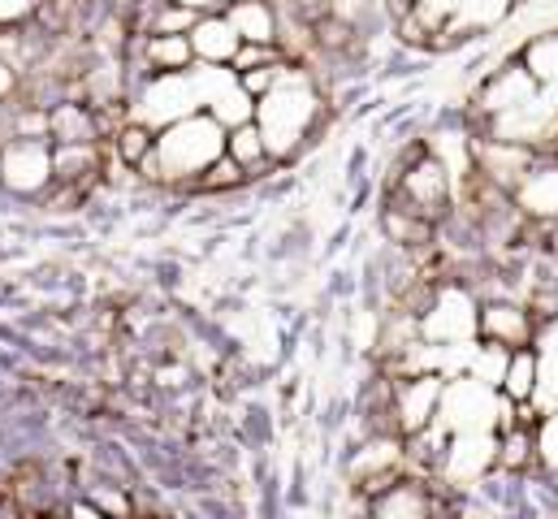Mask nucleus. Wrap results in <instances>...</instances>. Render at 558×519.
I'll list each match as a JSON object with an SVG mask.
<instances>
[{"label": "nucleus", "mask_w": 558, "mask_h": 519, "mask_svg": "<svg viewBox=\"0 0 558 519\" xmlns=\"http://www.w3.org/2000/svg\"><path fill=\"white\" fill-rule=\"evenodd\" d=\"M195 65V52H191V39L186 35H147L143 39V74H182Z\"/></svg>", "instance_id": "10"}, {"label": "nucleus", "mask_w": 558, "mask_h": 519, "mask_svg": "<svg viewBox=\"0 0 558 519\" xmlns=\"http://www.w3.org/2000/svg\"><path fill=\"white\" fill-rule=\"evenodd\" d=\"M195 22H199V13H191V9H186V4H178V0H173V4L165 0L147 35H191V26H195Z\"/></svg>", "instance_id": "19"}, {"label": "nucleus", "mask_w": 558, "mask_h": 519, "mask_svg": "<svg viewBox=\"0 0 558 519\" xmlns=\"http://www.w3.org/2000/svg\"><path fill=\"white\" fill-rule=\"evenodd\" d=\"M520 65L529 70V79H533L542 92H555V87H558V31H550V35H537V39L524 48Z\"/></svg>", "instance_id": "17"}, {"label": "nucleus", "mask_w": 558, "mask_h": 519, "mask_svg": "<svg viewBox=\"0 0 558 519\" xmlns=\"http://www.w3.org/2000/svg\"><path fill=\"white\" fill-rule=\"evenodd\" d=\"M151 147H156V134L140 122H126V126L118 130V152H122V160L131 165V169H140L143 160L151 156Z\"/></svg>", "instance_id": "18"}, {"label": "nucleus", "mask_w": 558, "mask_h": 519, "mask_svg": "<svg viewBox=\"0 0 558 519\" xmlns=\"http://www.w3.org/2000/svg\"><path fill=\"white\" fill-rule=\"evenodd\" d=\"M178 4H186V9L199 13V17H217V13L230 9V0H178Z\"/></svg>", "instance_id": "25"}, {"label": "nucleus", "mask_w": 558, "mask_h": 519, "mask_svg": "<svg viewBox=\"0 0 558 519\" xmlns=\"http://www.w3.org/2000/svg\"><path fill=\"white\" fill-rule=\"evenodd\" d=\"M533 351H537V394H533V407H546L542 415L558 411V321L550 325H537V338H533Z\"/></svg>", "instance_id": "11"}, {"label": "nucleus", "mask_w": 558, "mask_h": 519, "mask_svg": "<svg viewBox=\"0 0 558 519\" xmlns=\"http://www.w3.org/2000/svg\"><path fill=\"white\" fill-rule=\"evenodd\" d=\"M26 13H35V0H0V26H13Z\"/></svg>", "instance_id": "24"}, {"label": "nucleus", "mask_w": 558, "mask_h": 519, "mask_svg": "<svg viewBox=\"0 0 558 519\" xmlns=\"http://www.w3.org/2000/svg\"><path fill=\"white\" fill-rule=\"evenodd\" d=\"M226 156L247 173V178H256V169H265L274 156H269V147H265V138H260V126L256 122H247V126L230 130L226 134Z\"/></svg>", "instance_id": "16"}, {"label": "nucleus", "mask_w": 558, "mask_h": 519, "mask_svg": "<svg viewBox=\"0 0 558 519\" xmlns=\"http://www.w3.org/2000/svg\"><path fill=\"white\" fill-rule=\"evenodd\" d=\"M390 204H399V208H408V213H416V217H424V221L437 226V221L450 217V204H454V178H450V169H446L437 156L420 152L416 160L403 169V178H399Z\"/></svg>", "instance_id": "2"}, {"label": "nucleus", "mask_w": 558, "mask_h": 519, "mask_svg": "<svg viewBox=\"0 0 558 519\" xmlns=\"http://www.w3.org/2000/svg\"><path fill=\"white\" fill-rule=\"evenodd\" d=\"M537 382H542V373H537V351H533V347H524V351H511L498 394H502V398H511L515 407H524V402H533Z\"/></svg>", "instance_id": "14"}, {"label": "nucleus", "mask_w": 558, "mask_h": 519, "mask_svg": "<svg viewBox=\"0 0 558 519\" xmlns=\"http://www.w3.org/2000/svg\"><path fill=\"white\" fill-rule=\"evenodd\" d=\"M204 113H208V118H213L217 126L230 134V130H239V126H247V122H256V100H252V96L243 92V83L234 79V83H230V87H226L221 96H213V105H208Z\"/></svg>", "instance_id": "15"}, {"label": "nucleus", "mask_w": 558, "mask_h": 519, "mask_svg": "<svg viewBox=\"0 0 558 519\" xmlns=\"http://www.w3.org/2000/svg\"><path fill=\"white\" fill-rule=\"evenodd\" d=\"M437 402H441V377H433V373H424V377H399L395 394H390L395 433L408 442V437H420L424 429H433Z\"/></svg>", "instance_id": "5"}, {"label": "nucleus", "mask_w": 558, "mask_h": 519, "mask_svg": "<svg viewBox=\"0 0 558 519\" xmlns=\"http://www.w3.org/2000/svg\"><path fill=\"white\" fill-rule=\"evenodd\" d=\"M476 338L494 342L502 351H524L537 338V321L515 299H485L481 312H476Z\"/></svg>", "instance_id": "6"}, {"label": "nucleus", "mask_w": 558, "mask_h": 519, "mask_svg": "<svg viewBox=\"0 0 558 519\" xmlns=\"http://www.w3.org/2000/svg\"><path fill=\"white\" fill-rule=\"evenodd\" d=\"M381 230H386V239H390L395 248H403V252H424V248L437 239V226H433V221H424V217L399 208V204H386Z\"/></svg>", "instance_id": "13"}, {"label": "nucleus", "mask_w": 558, "mask_h": 519, "mask_svg": "<svg viewBox=\"0 0 558 519\" xmlns=\"http://www.w3.org/2000/svg\"><path fill=\"white\" fill-rule=\"evenodd\" d=\"M316 113H320V96H316L307 70L286 65L278 87H274L265 100H256V126H260V138H265L269 156H274V160L294 156L299 143L312 134Z\"/></svg>", "instance_id": "1"}, {"label": "nucleus", "mask_w": 558, "mask_h": 519, "mask_svg": "<svg viewBox=\"0 0 558 519\" xmlns=\"http://www.w3.org/2000/svg\"><path fill=\"white\" fill-rule=\"evenodd\" d=\"M230 26H234V35L243 39V44H265V48H278V13L265 4V0H234L226 13H221Z\"/></svg>", "instance_id": "9"}, {"label": "nucleus", "mask_w": 558, "mask_h": 519, "mask_svg": "<svg viewBox=\"0 0 558 519\" xmlns=\"http://www.w3.org/2000/svg\"><path fill=\"white\" fill-rule=\"evenodd\" d=\"M494 463H498V433H489V429L485 433H454L441 450L437 472L446 485L463 490V485H476Z\"/></svg>", "instance_id": "4"}, {"label": "nucleus", "mask_w": 558, "mask_h": 519, "mask_svg": "<svg viewBox=\"0 0 558 519\" xmlns=\"http://www.w3.org/2000/svg\"><path fill=\"white\" fill-rule=\"evenodd\" d=\"M191 52H195V61H204V65H230L234 61V52H239V35H234V26L217 13V17H199L195 26H191Z\"/></svg>", "instance_id": "8"}, {"label": "nucleus", "mask_w": 558, "mask_h": 519, "mask_svg": "<svg viewBox=\"0 0 558 519\" xmlns=\"http://www.w3.org/2000/svg\"><path fill=\"white\" fill-rule=\"evenodd\" d=\"M368 519H428V490L412 476H403L395 490L368 503Z\"/></svg>", "instance_id": "12"}, {"label": "nucleus", "mask_w": 558, "mask_h": 519, "mask_svg": "<svg viewBox=\"0 0 558 519\" xmlns=\"http://www.w3.org/2000/svg\"><path fill=\"white\" fill-rule=\"evenodd\" d=\"M476 294L463 281H441L428 312L420 316V338L433 347H454V342H472L476 338Z\"/></svg>", "instance_id": "3"}, {"label": "nucleus", "mask_w": 558, "mask_h": 519, "mask_svg": "<svg viewBox=\"0 0 558 519\" xmlns=\"http://www.w3.org/2000/svg\"><path fill=\"white\" fill-rule=\"evenodd\" d=\"M278 61H286V57H281V48H265V44H239V52H234L230 70H234V74H252V70H260V65H278Z\"/></svg>", "instance_id": "21"}, {"label": "nucleus", "mask_w": 558, "mask_h": 519, "mask_svg": "<svg viewBox=\"0 0 558 519\" xmlns=\"http://www.w3.org/2000/svg\"><path fill=\"white\" fill-rule=\"evenodd\" d=\"M515 213L529 217L533 226H555L558 221V156H542L529 178L515 186Z\"/></svg>", "instance_id": "7"}, {"label": "nucleus", "mask_w": 558, "mask_h": 519, "mask_svg": "<svg viewBox=\"0 0 558 519\" xmlns=\"http://www.w3.org/2000/svg\"><path fill=\"white\" fill-rule=\"evenodd\" d=\"M325 9H329V17L355 26V22H364L373 13V0H325Z\"/></svg>", "instance_id": "23"}, {"label": "nucleus", "mask_w": 558, "mask_h": 519, "mask_svg": "<svg viewBox=\"0 0 558 519\" xmlns=\"http://www.w3.org/2000/svg\"><path fill=\"white\" fill-rule=\"evenodd\" d=\"M537 463L558 472V411L537 420Z\"/></svg>", "instance_id": "22"}, {"label": "nucleus", "mask_w": 558, "mask_h": 519, "mask_svg": "<svg viewBox=\"0 0 558 519\" xmlns=\"http://www.w3.org/2000/svg\"><path fill=\"white\" fill-rule=\"evenodd\" d=\"M243 182H247V173H243L230 156H221L217 165L204 169V178L195 182V191H208V195H213V191H234V186H243Z\"/></svg>", "instance_id": "20"}]
</instances>
